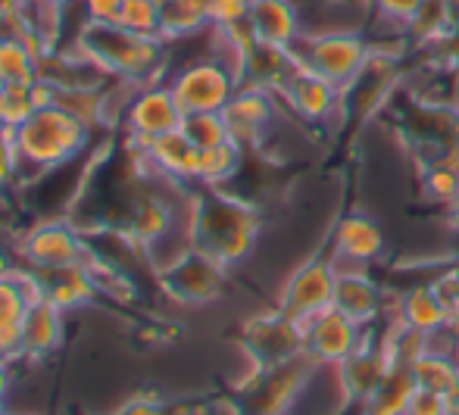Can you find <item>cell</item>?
Instances as JSON below:
<instances>
[{"mask_svg":"<svg viewBox=\"0 0 459 415\" xmlns=\"http://www.w3.org/2000/svg\"><path fill=\"white\" fill-rule=\"evenodd\" d=\"M166 84H169L182 113L191 116L222 113L231 97L238 94V88H241V79H238V69L225 56L204 54L194 56V60H185L182 66H172Z\"/></svg>","mask_w":459,"mask_h":415,"instance_id":"4","label":"cell"},{"mask_svg":"<svg viewBox=\"0 0 459 415\" xmlns=\"http://www.w3.org/2000/svg\"><path fill=\"white\" fill-rule=\"evenodd\" d=\"M334 309L353 319L357 325H372L381 316V290L375 281H368L363 272H341L338 269V284H334Z\"/></svg>","mask_w":459,"mask_h":415,"instance_id":"16","label":"cell"},{"mask_svg":"<svg viewBox=\"0 0 459 415\" xmlns=\"http://www.w3.org/2000/svg\"><path fill=\"white\" fill-rule=\"evenodd\" d=\"M25 0H0V16H13V13H22Z\"/></svg>","mask_w":459,"mask_h":415,"instance_id":"32","label":"cell"},{"mask_svg":"<svg viewBox=\"0 0 459 415\" xmlns=\"http://www.w3.org/2000/svg\"><path fill=\"white\" fill-rule=\"evenodd\" d=\"M275 97L278 94L263 91V88H247V84L238 88V94L231 97L229 107L222 109L235 144L250 147L266 134V128L273 125V119H275Z\"/></svg>","mask_w":459,"mask_h":415,"instance_id":"12","label":"cell"},{"mask_svg":"<svg viewBox=\"0 0 459 415\" xmlns=\"http://www.w3.org/2000/svg\"><path fill=\"white\" fill-rule=\"evenodd\" d=\"M366 341V328L328 307L303 322V356L313 366H344Z\"/></svg>","mask_w":459,"mask_h":415,"instance_id":"8","label":"cell"},{"mask_svg":"<svg viewBox=\"0 0 459 415\" xmlns=\"http://www.w3.org/2000/svg\"><path fill=\"white\" fill-rule=\"evenodd\" d=\"M334 284H338V265L328 263V259H313L303 269H297L294 278L288 281V288L281 290L278 313L303 325L316 313L332 307Z\"/></svg>","mask_w":459,"mask_h":415,"instance_id":"9","label":"cell"},{"mask_svg":"<svg viewBox=\"0 0 459 415\" xmlns=\"http://www.w3.org/2000/svg\"><path fill=\"white\" fill-rule=\"evenodd\" d=\"M394 366V347L391 341H385L381 347H368L363 341V347L351 356L341 368V385H344L347 397L351 400H366L372 397V391L381 385V378L387 375V368Z\"/></svg>","mask_w":459,"mask_h":415,"instance_id":"15","label":"cell"},{"mask_svg":"<svg viewBox=\"0 0 459 415\" xmlns=\"http://www.w3.org/2000/svg\"><path fill=\"white\" fill-rule=\"evenodd\" d=\"M222 275L225 265H219L212 256L200 250H187L178 263H172L169 269L157 272L160 284L169 297L182 303H206L216 300L222 290Z\"/></svg>","mask_w":459,"mask_h":415,"instance_id":"10","label":"cell"},{"mask_svg":"<svg viewBox=\"0 0 459 415\" xmlns=\"http://www.w3.org/2000/svg\"><path fill=\"white\" fill-rule=\"evenodd\" d=\"M54 6H60V10H75V6L82 4V0H50Z\"/></svg>","mask_w":459,"mask_h":415,"instance_id":"35","label":"cell"},{"mask_svg":"<svg viewBox=\"0 0 459 415\" xmlns=\"http://www.w3.org/2000/svg\"><path fill=\"white\" fill-rule=\"evenodd\" d=\"M278 97H284V103H288L290 113H294L297 119L325 122L328 116L338 109L344 91H341L338 84H332L328 79H322V75L313 73V69L297 66L294 75H290Z\"/></svg>","mask_w":459,"mask_h":415,"instance_id":"11","label":"cell"},{"mask_svg":"<svg viewBox=\"0 0 459 415\" xmlns=\"http://www.w3.org/2000/svg\"><path fill=\"white\" fill-rule=\"evenodd\" d=\"M63 332H66V313L60 307H54L48 297L31 300L22 322V353H19V359L44 362L50 353L60 350Z\"/></svg>","mask_w":459,"mask_h":415,"instance_id":"13","label":"cell"},{"mask_svg":"<svg viewBox=\"0 0 459 415\" xmlns=\"http://www.w3.org/2000/svg\"><path fill=\"white\" fill-rule=\"evenodd\" d=\"M73 44L109 79L153 84L166 82L172 73V44L160 35H138L122 25L85 22Z\"/></svg>","mask_w":459,"mask_h":415,"instance_id":"1","label":"cell"},{"mask_svg":"<svg viewBox=\"0 0 459 415\" xmlns=\"http://www.w3.org/2000/svg\"><path fill=\"white\" fill-rule=\"evenodd\" d=\"M182 132H185V138L197 147V151H210V147H219V144H225V141H231L229 122H225L222 113H191V116H185Z\"/></svg>","mask_w":459,"mask_h":415,"instance_id":"24","label":"cell"},{"mask_svg":"<svg viewBox=\"0 0 459 415\" xmlns=\"http://www.w3.org/2000/svg\"><path fill=\"white\" fill-rule=\"evenodd\" d=\"M19 187V151L13 128L0 125V194Z\"/></svg>","mask_w":459,"mask_h":415,"instance_id":"27","label":"cell"},{"mask_svg":"<svg viewBox=\"0 0 459 415\" xmlns=\"http://www.w3.org/2000/svg\"><path fill=\"white\" fill-rule=\"evenodd\" d=\"M206 16H210L212 29H235V25L247 22L250 0H210L206 4Z\"/></svg>","mask_w":459,"mask_h":415,"instance_id":"28","label":"cell"},{"mask_svg":"<svg viewBox=\"0 0 459 415\" xmlns=\"http://www.w3.org/2000/svg\"><path fill=\"white\" fill-rule=\"evenodd\" d=\"M244 163V147L235 141H225L210 151H200L197 163V185L204 187H222L225 181H231L238 175V169Z\"/></svg>","mask_w":459,"mask_h":415,"instance_id":"23","label":"cell"},{"mask_svg":"<svg viewBox=\"0 0 459 415\" xmlns=\"http://www.w3.org/2000/svg\"><path fill=\"white\" fill-rule=\"evenodd\" d=\"M19 151V187L35 185L48 172L79 163L82 153H91L94 128H88L66 107H41L13 128Z\"/></svg>","mask_w":459,"mask_h":415,"instance_id":"2","label":"cell"},{"mask_svg":"<svg viewBox=\"0 0 459 415\" xmlns=\"http://www.w3.org/2000/svg\"><path fill=\"white\" fill-rule=\"evenodd\" d=\"M422 4H425V0H375V6H378L381 19L403 25V31H406V25H410L412 19H416V13L422 10Z\"/></svg>","mask_w":459,"mask_h":415,"instance_id":"30","label":"cell"},{"mask_svg":"<svg viewBox=\"0 0 459 415\" xmlns=\"http://www.w3.org/2000/svg\"><path fill=\"white\" fill-rule=\"evenodd\" d=\"M210 0H160V38L169 44H182L210 29L206 16Z\"/></svg>","mask_w":459,"mask_h":415,"instance_id":"19","label":"cell"},{"mask_svg":"<svg viewBox=\"0 0 459 415\" xmlns=\"http://www.w3.org/2000/svg\"><path fill=\"white\" fill-rule=\"evenodd\" d=\"M294 56L300 66L319 73L322 79L347 91L359 79V73L372 60V50L357 31H325V35H309L294 44Z\"/></svg>","mask_w":459,"mask_h":415,"instance_id":"5","label":"cell"},{"mask_svg":"<svg viewBox=\"0 0 459 415\" xmlns=\"http://www.w3.org/2000/svg\"><path fill=\"white\" fill-rule=\"evenodd\" d=\"M447 13H450V25H454V31H459V0H447Z\"/></svg>","mask_w":459,"mask_h":415,"instance_id":"34","label":"cell"},{"mask_svg":"<svg viewBox=\"0 0 459 415\" xmlns=\"http://www.w3.org/2000/svg\"><path fill=\"white\" fill-rule=\"evenodd\" d=\"M385 250V238H381V229L372 222L363 212H353L334 231V253L341 259H351L353 265H366L372 259L381 256Z\"/></svg>","mask_w":459,"mask_h":415,"instance_id":"17","label":"cell"},{"mask_svg":"<svg viewBox=\"0 0 459 415\" xmlns=\"http://www.w3.org/2000/svg\"><path fill=\"white\" fill-rule=\"evenodd\" d=\"M122 6L126 0H82L79 13L85 22H97V25H116L122 16Z\"/></svg>","mask_w":459,"mask_h":415,"instance_id":"29","label":"cell"},{"mask_svg":"<svg viewBox=\"0 0 459 415\" xmlns=\"http://www.w3.org/2000/svg\"><path fill=\"white\" fill-rule=\"evenodd\" d=\"M412 375H416L419 387L437 391L447 397V393L459 385V362L447 353V350L429 347L419 359H412Z\"/></svg>","mask_w":459,"mask_h":415,"instance_id":"22","label":"cell"},{"mask_svg":"<svg viewBox=\"0 0 459 415\" xmlns=\"http://www.w3.org/2000/svg\"><path fill=\"white\" fill-rule=\"evenodd\" d=\"M447 415H459V385L447 393Z\"/></svg>","mask_w":459,"mask_h":415,"instance_id":"33","label":"cell"},{"mask_svg":"<svg viewBox=\"0 0 459 415\" xmlns=\"http://www.w3.org/2000/svg\"><path fill=\"white\" fill-rule=\"evenodd\" d=\"M416 375H412V362L394 359L381 385L372 391V397L363 403V415H406L412 393H416Z\"/></svg>","mask_w":459,"mask_h":415,"instance_id":"18","label":"cell"},{"mask_svg":"<svg viewBox=\"0 0 459 415\" xmlns=\"http://www.w3.org/2000/svg\"><path fill=\"white\" fill-rule=\"evenodd\" d=\"M406 415H447V397L437 391L416 387L410 406H406Z\"/></svg>","mask_w":459,"mask_h":415,"instance_id":"31","label":"cell"},{"mask_svg":"<svg viewBox=\"0 0 459 415\" xmlns=\"http://www.w3.org/2000/svg\"><path fill=\"white\" fill-rule=\"evenodd\" d=\"M187 225L194 250L212 256L225 269L247 259L260 235L256 212L241 200L222 194V187H204V194L187 200Z\"/></svg>","mask_w":459,"mask_h":415,"instance_id":"3","label":"cell"},{"mask_svg":"<svg viewBox=\"0 0 459 415\" xmlns=\"http://www.w3.org/2000/svg\"><path fill=\"white\" fill-rule=\"evenodd\" d=\"M19 256H22L25 269L35 272L66 269V265H85L91 256V244L73 219L41 216L19 238Z\"/></svg>","mask_w":459,"mask_h":415,"instance_id":"6","label":"cell"},{"mask_svg":"<svg viewBox=\"0 0 459 415\" xmlns=\"http://www.w3.org/2000/svg\"><path fill=\"white\" fill-rule=\"evenodd\" d=\"M35 109L38 107L31 97V84H4V91H0V125H22Z\"/></svg>","mask_w":459,"mask_h":415,"instance_id":"25","label":"cell"},{"mask_svg":"<svg viewBox=\"0 0 459 415\" xmlns=\"http://www.w3.org/2000/svg\"><path fill=\"white\" fill-rule=\"evenodd\" d=\"M116 25L138 35H160V0H126Z\"/></svg>","mask_w":459,"mask_h":415,"instance_id":"26","label":"cell"},{"mask_svg":"<svg viewBox=\"0 0 459 415\" xmlns=\"http://www.w3.org/2000/svg\"><path fill=\"white\" fill-rule=\"evenodd\" d=\"M0 91H4V82H0Z\"/></svg>","mask_w":459,"mask_h":415,"instance_id":"36","label":"cell"},{"mask_svg":"<svg viewBox=\"0 0 459 415\" xmlns=\"http://www.w3.org/2000/svg\"><path fill=\"white\" fill-rule=\"evenodd\" d=\"M397 316H400V325H403V328H412V332L429 334V337L444 332V328H447V322H450L447 309H444V303L437 300L435 288L406 290V294L400 297Z\"/></svg>","mask_w":459,"mask_h":415,"instance_id":"20","label":"cell"},{"mask_svg":"<svg viewBox=\"0 0 459 415\" xmlns=\"http://www.w3.org/2000/svg\"><path fill=\"white\" fill-rule=\"evenodd\" d=\"M44 56L25 38H0V82L31 84L41 75Z\"/></svg>","mask_w":459,"mask_h":415,"instance_id":"21","label":"cell"},{"mask_svg":"<svg viewBox=\"0 0 459 415\" xmlns=\"http://www.w3.org/2000/svg\"><path fill=\"white\" fill-rule=\"evenodd\" d=\"M185 122L182 107L172 97L169 84L153 82V84H138L132 91L126 103V113H122V138L132 141V144L151 147L157 138L169 132H178Z\"/></svg>","mask_w":459,"mask_h":415,"instance_id":"7","label":"cell"},{"mask_svg":"<svg viewBox=\"0 0 459 415\" xmlns=\"http://www.w3.org/2000/svg\"><path fill=\"white\" fill-rule=\"evenodd\" d=\"M247 25L260 44L273 48H294L300 41V13L294 0H250Z\"/></svg>","mask_w":459,"mask_h":415,"instance_id":"14","label":"cell"}]
</instances>
